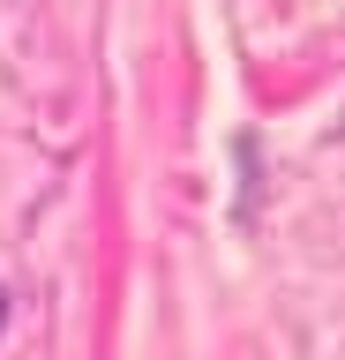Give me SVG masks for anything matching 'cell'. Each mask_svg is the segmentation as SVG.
Instances as JSON below:
<instances>
[{"label": "cell", "mask_w": 345, "mask_h": 360, "mask_svg": "<svg viewBox=\"0 0 345 360\" xmlns=\"http://www.w3.org/2000/svg\"><path fill=\"white\" fill-rule=\"evenodd\" d=\"M0 323H8V292H0Z\"/></svg>", "instance_id": "obj_1"}]
</instances>
